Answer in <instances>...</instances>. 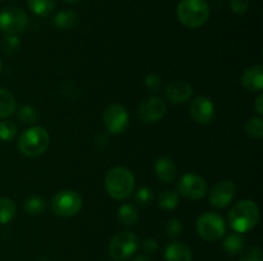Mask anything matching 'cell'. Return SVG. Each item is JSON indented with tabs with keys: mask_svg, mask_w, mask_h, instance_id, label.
Returning <instances> with one entry per match:
<instances>
[{
	"mask_svg": "<svg viewBox=\"0 0 263 261\" xmlns=\"http://www.w3.org/2000/svg\"><path fill=\"white\" fill-rule=\"evenodd\" d=\"M208 192V184L203 177L197 173H186L177 182V193L189 200L203 199Z\"/></svg>",
	"mask_w": 263,
	"mask_h": 261,
	"instance_id": "obj_8",
	"label": "cell"
},
{
	"mask_svg": "<svg viewBox=\"0 0 263 261\" xmlns=\"http://www.w3.org/2000/svg\"><path fill=\"white\" fill-rule=\"evenodd\" d=\"M143 250L146 253H154L158 250V242L154 238H146L143 242Z\"/></svg>",
	"mask_w": 263,
	"mask_h": 261,
	"instance_id": "obj_35",
	"label": "cell"
},
{
	"mask_svg": "<svg viewBox=\"0 0 263 261\" xmlns=\"http://www.w3.org/2000/svg\"><path fill=\"white\" fill-rule=\"evenodd\" d=\"M2 68H3V64H2V60H0V72H2Z\"/></svg>",
	"mask_w": 263,
	"mask_h": 261,
	"instance_id": "obj_39",
	"label": "cell"
},
{
	"mask_svg": "<svg viewBox=\"0 0 263 261\" xmlns=\"http://www.w3.org/2000/svg\"><path fill=\"white\" fill-rule=\"evenodd\" d=\"M118 219L122 223L123 225H127V227H131V225H135L136 222L139 219V214L136 207L134 206L133 204H122L120 207H118Z\"/></svg>",
	"mask_w": 263,
	"mask_h": 261,
	"instance_id": "obj_23",
	"label": "cell"
},
{
	"mask_svg": "<svg viewBox=\"0 0 263 261\" xmlns=\"http://www.w3.org/2000/svg\"><path fill=\"white\" fill-rule=\"evenodd\" d=\"M154 173L163 183H172L177 177V166L168 156H161L154 164Z\"/></svg>",
	"mask_w": 263,
	"mask_h": 261,
	"instance_id": "obj_16",
	"label": "cell"
},
{
	"mask_svg": "<svg viewBox=\"0 0 263 261\" xmlns=\"http://www.w3.org/2000/svg\"><path fill=\"white\" fill-rule=\"evenodd\" d=\"M247 240L241 233L233 232L223 238L222 247L229 255H238L246 248Z\"/></svg>",
	"mask_w": 263,
	"mask_h": 261,
	"instance_id": "obj_18",
	"label": "cell"
},
{
	"mask_svg": "<svg viewBox=\"0 0 263 261\" xmlns=\"http://www.w3.org/2000/svg\"><path fill=\"white\" fill-rule=\"evenodd\" d=\"M197 232L200 238L208 242H216L225 237L226 223L221 215L216 212L205 211L200 214L197 219Z\"/></svg>",
	"mask_w": 263,
	"mask_h": 261,
	"instance_id": "obj_5",
	"label": "cell"
},
{
	"mask_svg": "<svg viewBox=\"0 0 263 261\" xmlns=\"http://www.w3.org/2000/svg\"><path fill=\"white\" fill-rule=\"evenodd\" d=\"M241 84L248 91L262 92L263 90V67L261 64H254L248 67L243 72L240 78Z\"/></svg>",
	"mask_w": 263,
	"mask_h": 261,
	"instance_id": "obj_15",
	"label": "cell"
},
{
	"mask_svg": "<svg viewBox=\"0 0 263 261\" xmlns=\"http://www.w3.org/2000/svg\"><path fill=\"white\" fill-rule=\"evenodd\" d=\"M239 261H263L262 250L259 247H257V246L244 248L240 252Z\"/></svg>",
	"mask_w": 263,
	"mask_h": 261,
	"instance_id": "obj_30",
	"label": "cell"
},
{
	"mask_svg": "<svg viewBox=\"0 0 263 261\" xmlns=\"http://www.w3.org/2000/svg\"><path fill=\"white\" fill-rule=\"evenodd\" d=\"M14 261H17V260H14Z\"/></svg>",
	"mask_w": 263,
	"mask_h": 261,
	"instance_id": "obj_40",
	"label": "cell"
},
{
	"mask_svg": "<svg viewBox=\"0 0 263 261\" xmlns=\"http://www.w3.org/2000/svg\"><path fill=\"white\" fill-rule=\"evenodd\" d=\"M194 89L186 81H172L166 89V97L172 104H185L192 99Z\"/></svg>",
	"mask_w": 263,
	"mask_h": 261,
	"instance_id": "obj_14",
	"label": "cell"
},
{
	"mask_svg": "<svg viewBox=\"0 0 263 261\" xmlns=\"http://www.w3.org/2000/svg\"><path fill=\"white\" fill-rule=\"evenodd\" d=\"M244 132L252 138L261 140L263 137V120L261 117H252L244 124Z\"/></svg>",
	"mask_w": 263,
	"mask_h": 261,
	"instance_id": "obj_26",
	"label": "cell"
},
{
	"mask_svg": "<svg viewBox=\"0 0 263 261\" xmlns=\"http://www.w3.org/2000/svg\"><path fill=\"white\" fill-rule=\"evenodd\" d=\"M50 145V135L40 125H32L23 130L18 138V148L27 158H37L45 154Z\"/></svg>",
	"mask_w": 263,
	"mask_h": 261,
	"instance_id": "obj_3",
	"label": "cell"
},
{
	"mask_svg": "<svg viewBox=\"0 0 263 261\" xmlns=\"http://www.w3.org/2000/svg\"><path fill=\"white\" fill-rule=\"evenodd\" d=\"M164 258L166 261H193V252L187 245L175 241L164 248Z\"/></svg>",
	"mask_w": 263,
	"mask_h": 261,
	"instance_id": "obj_17",
	"label": "cell"
},
{
	"mask_svg": "<svg viewBox=\"0 0 263 261\" xmlns=\"http://www.w3.org/2000/svg\"><path fill=\"white\" fill-rule=\"evenodd\" d=\"M139 238L131 230H121L109 243V255L116 261L130 258L139 248Z\"/></svg>",
	"mask_w": 263,
	"mask_h": 261,
	"instance_id": "obj_6",
	"label": "cell"
},
{
	"mask_svg": "<svg viewBox=\"0 0 263 261\" xmlns=\"http://www.w3.org/2000/svg\"><path fill=\"white\" fill-rule=\"evenodd\" d=\"M17 102L14 96L7 89L0 87V118H8L14 114Z\"/></svg>",
	"mask_w": 263,
	"mask_h": 261,
	"instance_id": "obj_21",
	"label": "cell"
},
{
	"mask_svg": "<svg viewBox=\"0 0 263 261\" xmlns=\"http://www.w3.org/2000/svg\"><path fill=\"white\" fill-rule=\"evenodd\" d=\"M27 7L39 17H48L55 9V0H27Z\"/></svg>",
	"mask_w": 263,
	"mask_h": 261,
	"instance_id": "obj_20",
	"label": "cell"
},
{
	"mask_svg": "<svg viewBox=\"0 0 263 261\" xmlns=\"http://www.w3.org/2000/svg\"><path fill=\"white\" fill-rule=\"evenodd\" d=\"M167 113V105L162 97L153 95L148 96L139 104L138 117L144 123H157L164 118Z\"/></svg>",
	"mask_w": 263,
	"mask_h": 261,
	"instance_id": "obj_11",
	"label": "cell"
},
{
	"mask_svg": "<svg viewBox=\"0 0 263 261\" xmlns=\"http://www.w3.org/2000/svg\"><path fill=\"white\" fill-rule=\"evenodd\" d=\"M17 136V125L10 120H0V140L10 142Z\"/></svg>",
	"mask_w": 263,
	"mask_h": 261,
	"instance_id": "obj_28",
	"label": "cell"
},
{
	"mask_svg": "<svg viewBox=\"0 0 263 261\" xmlns=\"http://www.w3.org/2000/svg\"><path fill=\"white\" fill-rule=\"evenodd\" d=\"M135 200L138 204L140 205H149L153 202L154 200V192L151 187L148 186H141L135 192Z\"/></svg>",
	"mask_w": 263,
	"mask_h": 261,
	"instance_id": "obj_31",
	"label": "cell"
},
{
	"mask_svg": "<svg viewBox=\"0 0 263 261\" xmlns=\"http://www.w3.org/2000/svg\"><path fill=\"white\" fill-rule=\"evenodd\" d=\"M259 207L253 200H240L229 211L228 220L231 229L236 233H248L257 227L259 222Z\"/></svg>",
	"mask_w": 263,
	"mask_h": 261,
	"instance_id": "obj_1",
	"label": "cell"
},
{
	"mask_svg": "<svg viewBox=\"0 0 263 261\" xmlns=\"http://www.w3.org/2000/svg\"><path fill=\"white\" fill-rule=\"evenodd\" d=\"M0 44L2 49L7 54H14L21 49V40L17 35H5Z\"/></svg>",
	"mask_w": 263,
	"mask_h": 261,
	"instance_id": "obj_29",
	"label": "cell"
},
{
	"mask_svg": "<svg viewBox=\"0 0 263 261\" xmlns=\"http://www.w3.org/2000/svg\"><path fill=\"white\" fill-rule=\"evenodd\" d=\"M176 15L186 28H199L210 18V5L205 0H181L177 4Z\"/></svg>",
	"mask_w": 263,
	"mask_h": 261,
	"instance_id": "obj_4",
	"label": "cell"
},
{
	"mask_svg": "<svg viewBox=\"0 0 263 261\" xmlns=\"http://www.w3.org/2000/svg\"><path fill=\"white\" fill-rule=\"evenodd\" d=\"M103 122L108 132L112 135H121L130 125V115L122 105L110 104L105 107Z\"/></svg>",
	"mask_w": 263,
	"mask_h": 261,
	"instance_id": "obj_10",
	"label": "cell"
},
{
	"mask_svg": "<svg viewBox=\"0 0 263 261\" xmlns=\"http://www.w3.org/2000/svg\"><path fill=\"white\" fill-rule=\"evenodd\" d=\"M144 83H145L146 90L149 92H157L159 90V87H161L162 79L157 73H149L146 74Z\"/></svg>",
	"mask_w": 263,
	"mask_h": 261,
	"instance_id": "obj_33",
	"label": "cell"
},
{
	"mask_svg": "<svg viewBox=\"0 0 263 261\" xmlns=\"http://www.w3.org/2000/svg\"><path fill=\"white\" fill-rule=\"evenodd\" d=\"M236 184L230 179L217 182L210 191V204L215 209H223L233 202L236 194Z\"/></svg>",
	"mask_w": 263,
	"mask_h": 261,
	"instance_id": "obj_12",
	"label": "cell"
},
{
	"mask_svg": "<svg viewBox=\"0 0 263 261\" xmlns=\"http://www.w3.org/2000/svg\"><path fill=\"white\" fill-rule=\"evenodd\" d=\"M230 4V9L233 10L235 14L238 15H243L248 12L249 9V0H230L229 2Z\"/></svg>",
	"mask_w": 263,
	"mask_h": 261,
	"instance_id": "obj_34",
	"label": "cell"
},
{
	"mask_svg": "<svg viewBox=\"0 0 263 261\" xmlns=\"http://www.w3.org/2000/svg\"><path fill=\"white\" fill-rule=\"evenodd\" d=\"M46 209V200L41 196H31L23 202V210L28 215H41Z\"/></svg>",
	"mask_w": 263,
	"mask_h": 261,
	"instance_id": "obj_24",
	"label": "cell"
},
{
	"mask_svg": "<svg viewBox=\"0 0 263 261\" xmlns=\"http://www.w3.org/2000/svg\"><path fill=\"white\" fill-rule=\"evenodd\" d=\"M51 211L61 217H72L82 207V197L73 189H63L54 194L50 202Z\"/></svg>",
	"mask_w": 263,
	"mask_h": 261,
	"instance_id": "obj_7",
	"label": "cell"
},
{
	"mask_svg": "<svg viewBox=\"0 0 263 261\" xmlns=\"http://www.w3.org/2000/svg\"><path fill=\"white\" fill-rule=\"evenodd\" d=\"M77 23H79V15L72 9L61 10L53 18V25L59 30H71Z\"/></svg>",
	"mask_w": 263,
	"mask_h": 261,
	"instance_id": "obj_19",
	"label": "cell"
},
{
	"mask_svg": "<svg viewBox=\"0 0 263 261\" xmlns=\"http://www.w3.org/2000/svg\"><path fill=\"white\" fill-rule=\"evenodd\" d=\"M164 229H166V233L168 237L176 238L181 234L182 229H184V225H182V223L180 222L179 219L174 217V219H170L168 222H167L166 228H164Z\"/></svg>",
	"mask_w": 263,
	"mask_h": 261,
	"instance_id": "obj_32",
	"label": "cell"
},
{
	"mask_svg": "<svg viewBox=\"0 0 263 261\" xmlns=\"http://www.w3.org/2000/svg\"><path fill=\"white\" fill-rule=\"evenodd\" d=\"M17 214V206L9 197H0V225L8 224L14 219Z\"/></svg>",
	"mask_w": 263,
	"mask_h": 261,
	"instance_id": "obj_22",
	"label": "cell"
},
{
	"mask_svg": "<svg viewBox=\"0 0 263 261\" xmlns=\"http://www.w3.org/2000/svg\"><path fill=\"white\" fill-rule=\"evenodd\" d=\"M64 3H68V4H74V3L80 2V0H63Z\"/></svg>",
	"mask_w": 263,
	"mask_h": 261,
	"instance_id": "obj_38",
	"label": "cell"
},
{
	"mask_svg": "<svg viewBox=\"0 0 263 261\" xmlns=\"http://www.w3.org/2000/svg\"><path fill=\"white\" fill-rule=\"evenodd\" d=\"M104 187L112 199L126 200L135 191V177L130 169L115 166L105 174Z\"/></svg>",
	"mask_w": 263,
	"mask_h": 261,
	"instance_id": "obj_2",
	"label": "cell"
},
{
	"mask_svg": "<svg viewBox=\"0 0 263 261\" xmlns=\"http://www.w3.org/2000/svg\"><path fill=\"white\" fill-rule=\"evenodd\" d=\"M180 202V194L177 192L172 191V189H166L162 192L158 197V206L162 210L166 211H171L179 206Z\"/></svg>",
	"mask_w": 263,
	"mask_h": 261,
	"instance_id": "obj_25",
	"label": "cell"
},
{
	"mask_svg": "<svg viewBox=\"0 0 263 261\" xmlns=\"http://www.w3.org/2000/svg\"><path fill=\"white\" fill-rule=\"evenodd\" d=\"M27 22V14L21 8L7 7L0 10V31L5 35H18L23 32Z\"/></svg>",
	"mask_w": 263,
	"mask_h": 261,
	"instance_id": "obj_9",
	"label": "cell"
},
{
	"mask_svg": "<svg viewBox=\"0 0 263 261\" xmlns=\"http://www.w3.org/2000/svg\"><path fill=\"white\" fill-rule=\"evenodd\" d=\"M254 109H256L257 114L261 117L263 114V94L262 92H259V95L257 96L256 101H254Z\"/></svg>",
	"mask_w": 263,
	"mask_h": 261,
	"instance_id": "obj_36",
	"label": "cell"
},
{
	"mask_svg": "<svg viewBox=\"0 0 263 261\" xmlns=\"http://www.w3.org/2000/svg\"><path fill=\"white\" fill-rule=\"evenodd\" d=\"M215 104L207 96H198L190 105V115L198 124H210L215 118Z\"/></svg>",
	"mask_w": 263,
	"mask_h": 261,
	"instance_id": "obj_13",
	"label": "cell"
},
{
	"mask_svg": "<svg viewBox=\"0 0 263 261\" xmlns=\"http://www.w3.org/2000/svg\"><path fill=\"white\" fill-rule=\"evenodd\" d=\"M133 261H152V258L148 255H138Z\"/></svg>",
	"mask_w": 263,
	"mask_h": 261,
	"instance_id": "obj_37",
	"label": "cell"
},
{
	"mask_svg": "<svg viewBox=\"0 0 263 261\" xmlns=\"http://www.w3.org/2000/svg\"><path fill=\"white\" fill-rule=\"evenodd\" d=\"M17 115L21 123H23V124H28V125L35 124V123L39 120V118H40V114H39L37 109L31 106V105H23V106H21L20 110H18Z\"/></svg>",
	"mask_w": 263,
	"mask_h": 261,
	"instance_id": "obj_27",
	"label": "cell"
}]
</instances>
